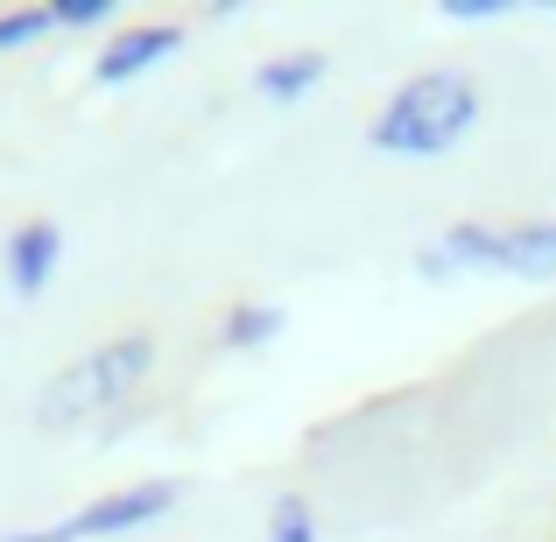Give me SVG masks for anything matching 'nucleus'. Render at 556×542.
Instances as JSON below:
<instances>
[{"instance_id":"nucleus-3","label":"nucleus","mask_w":556,"mask_h":542,"mask_svg":"<svg viewBox=\"0 0 556 542\" xmlns=\"http://www.w3.org/2000/svg\"><path fill=\"white\" fill-rule=\"evenodd\" d=\"M169 507H177V479H149V487H127V493H106V501L78 507L71 521H50V529H28V535H0V542H99V535L149 529Z\"/></svg>"},{"instance_id":"nucleus-12","label":"nucleus","mask_w":556,"mask_h":542,"mask_svg":"<svg viewBox=\"0 0 556 542\" xmlns=\"http://www.w3.org/2000/svg\"><path fill=\"white\" fill-rule=\"evenodd\" d=\"M507 0H444V14H458V22H486V14H501Z\"/></svg>"},{"instance_id":"nucleus-10","label":"nucleus","mask_w":556,"mask_h":542,"mask_svg":"<svg viewBox=\"0 0 556 542\" xmlns=\"http://www.w3.org/2000/svg\"><path fill=\"white\" fill-rule=\"evenodd\" d=\"M42 28H50V8H28V14H0V50H14V42H36Z\"/></svg>"},{"instance_id":"nucleus-2","label":"nucleus","mask_w":556,"mask_h":542,"mask_svg":"<svg viewBox=\"0 0 556 542\" xmlns=\"http://www.w3.org/2000/svg\"><path fill=\"white\" fill-rule=\"evenodd\" d=\"M149 366H155V345H149V339L92 345L85 360H71L64 374L42 388L36 423H42V430H71V423H85V416H99V408L127 402V394H135V380L149 374Z\"/></svg>"},{"instance_id":"nucleus-8","label":"nucleus","mask_w":556,"mask_h":542,"mask_svg":"<svg viewBox=\"0 0 556 542\" xmlns=\"http://www.w3.org/2000/svg\"><path fill=\"white\" fill-rule=\"evenodd\" d=\"M275 331H282V311H275V303H240V311L226 317V345H240V353L268 345Z\"/></svg>"},{"instance_id":"nucleus-6","label":"nucleus","mask_w":556,"mask_h":542,"mask_svg":"<svg viewBox=\"0 0 556 542\" xmlns=\"http://www.w3.org/2000/svg\"><path fill=\"white\" fill-rule=\"evenodd\" d=\"M507 275H521V282H556V226L507 232Z\"/></svg>"},{"instance_id":"nucleus-4","label":"nucleus","mask_w":556,"mask_h":542,"mask_svg":"<svg viewBox=\"0 0 556 542\" xmlns=\"http://www.w3.org/2000/svg\"><path fill=\"white\" fill-rule=\"evenodd\" d=\"M169 50H177V28H169V22L127 28V36L106 42V56L92 64V78H99V85H127V78H141V71H149L155 56H169Z\"/></svg>"},{"instance_id":"nucleus-1","label":"nucleus","mask_w":556,"mask_h":542,"mask_svg":"<svg viewBox=\"0 0 556 542\" xmlns=\"http://www.w3.org/2000/svg\"><path fill=\"white\" fill-rule=\"evenodd\" d=\"M472 121H479V85L465 71H422L380 106L367 141L388 155H451L472 135Z\"/></svg>"},{"instance_id":"nucleus-9","label":"nucleus","mask_w":556,"mask_h":542,"mask_svg":"<svg viewBox=\"0 0 556 542\" xmlns=\"http://www.w3.org/2000/svg\"><path fill=\"white\" fill-rule=\"evenodd\" d=\"M268 542H317L311 507H303V501H282V507H275V521H268Z\"/></svg>"},{"instance_id":"nucleus-5","label":"nucleus","mask_w":556,"mask_h":542,"mask_svg":"<svg viewBox=\"0 0 556 542\" xmlns=\"http://www.w3.org/2000/svg\"><path fill=\"white\" fill-rule=\"evenodd\" d=\"M56 254H64V232L56 226H22L14 232V247H8V268H14V289H22V297H42V282H50L56 275Z\"/></svg>"},{"instance_id":"nucleus-11","label":"nucleus","mask_w":556,"mask_h":542,"mask_svg":"<svg viewBox=\"0 0 556 542\" xmlns=\"http://www.w3.org/2000/svg\"><path fill=\"white\" fill-rule=\"evenodd\" d=\"M106 14H113V0H50V22H64V28H92Z\"/></svg>"},{"instance_id":"nucleus-7","label":"nucleus","mask_w":556,"mask_h":542,"mask_svg":"<svg viewBox=\"0 0 556 542\" xmlns=\"http://www.w3.org/2000/svg\"><path fill=\"white\" fill-rule=\"evenodd\" d=\"M317 78H325V56H317V50L282 56V64H261V71H254V85H261L268 99H303Z\"/></svg>"}]
</instances>
